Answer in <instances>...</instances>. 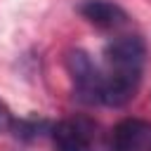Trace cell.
Listing matches in <instances>:
<instances>
[{
  "label": "cell",
  "instance_id": "6da1fadb",
  "mask_svg": "<svg viewBox=\"0 0 151 151\" xmlns=\"http://www.w3.org/2000/svg\"><path fill=\"white\" fill-rule=\"evenodd\" d=\"M146 66V45L139 35H118L104 47L101 106H125L139 90Z\"/></svg>",
  "mask_w": 151,
  "mask_h": 151
},
{
  "label": "cell",
  "instance_id": "7a4b0ae2",
  "mask_svg": "<svg viewBox=\"0 0 151 151\" xmlns=\"http://www.w3.org/2000/svg\"><path fill=\"white\" fill-rule=\"evenodd\" d=\"M66 68L73 83V97L85 106L101 104V68L83 50H71L66 54Z\"/></svg>",
  "mask_w": 151,
  "mask_h": 151
},
{
  "label": "cell",
  "instance_id": "3957f363",
  "mask_svg": "<svg viewBox=\"0 0 151 151\" xmlns=\"http://www.w3.org/2000/svg\"><path fill=\"white\" fill-rule=\"evenodd\" d=\"M54 151H97V125L87 118H64L50 125Z\"/></svg>",
  "mask_w": 151,
  "mask_h": 151
},
{
  "label": "cell",
  "instance_id": "277c9868",
  "mask_svg": "<svg viewBox=\"0 0 151 151\" xmlns=\"http://www.w3.org/2000/svg\"><path fill=\"white\" fill-rule=\"evenodd\" d=\"M109 151H151V120L125 118L109 137Z\"/></svg>",
  "mask_w": 151,
  "mask_h": 151
},
{
  "label": "cell",
  "instance_id": "5b68a950",
  "mask_svg": "<svg viewBox=\"0 0 151 151\" xmlns=\"http://www.w3.org/2000/svg\"><path fill=\"white\" fill-rule=\"evenodd\" d=\"M76 9L97 28H118L127 21V12L113 0H80Z\"/></svg>",
  "mask_w": 151,
  "mask_h": 151
},
{
  "label": "cell",
  "instance_id": "8992f818",
  "mask_svg": "<svg viewBox=\"0 0 151 151\" xmlns=\"http://www.w3.org/2000/svg\"><path fill=\"white\" fill-rule=\"evenodd\" d=\"M12 125H14V118H12L9 109L0 101V132H9V130H12Z\"/></svg>",
  "mask_w": 151,
  "mask_h": 151
}]
</instances>
